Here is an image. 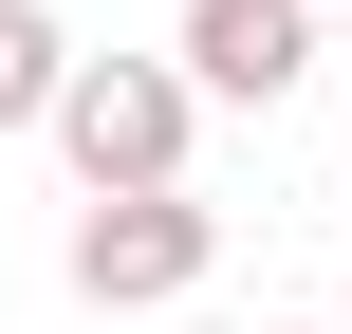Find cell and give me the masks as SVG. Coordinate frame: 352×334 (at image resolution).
I'll list each match as a JSON object with an SVG mask.
<instances>
[{"instance_id":"6da1fadb","label":"cell","mask_w":352,"mask_h":334,"mask_svg":"<svg viewBox=\"0 0 352 334\" xmlns=\"http://www.w3.org/2000/svg\"><path fill=\"white\" fill-rule=\"evenodd\" d=\"M223 93L186 74V56H74V93H56V149H74V186H186V130H204Z\"/></svg>"},{"instance_id":"7a4b0ae2","label":"cell","mask_w":352,"mask_h":334,"mask_svg":"<svg viewBox=\"0 0 352 334\" xmlns=\"http://www.w3.org/2000/svg\"><path fill=\"white\" fill-rule=\"evenodd\" d=\"M204 260H223V205H204V186H93V205H74V298H93V316L204 298Z\"/></svg>"},{"instance_id":"3957f363","label":"cell","mask_w":352,"mask_h":334,"mask_svg":"<svg viewBox=\"0 0 352 334\" xmlns=\"http://www.w3.org/2000/svg\"><path fill=\"white\" fill-rule=\"evenodd\" d=\"M167 56H186L223 112H278V93L316 74V19H297V0H186V37H167Z\"/></svg>"},{"instance_id":"277c9868","label":"cell","mask_w":352,"mask_h":334,"mask_svg":"<svg viewBox=\"0 0 352 334\" xmlns=\"http://www.w3.org/2000/svg\"><path fill=\"white\" fill-rule=\"evenodd\" d=\"M56 93H74V37H56V0H0V130H56Z\"/></svg>"},{"instance_id":"5b68a950","label":"cell","mask_w":352,"mask_h":334,"mask_svg":"<svg viewBox=\"0 0 352 334\" xmlns=\"http://www.w3.org/2000/svg\"><path fill=\"white\" fill-rule=\"evenodd\" d=\"M316 334H352V316H316Z\"/></svg>"},{"instance_id":"8992f818","label":"cell","mask_w":352,"mask_h":334,"mask_svg":"<svg viewBox=\"0 0 352 334\" xmlns=\"http://www.w3.org/2000/svg\"><path fill=\"white\" fill-rule=\"evenodd\" d=\"M334 316H352V298H334Z\"/></svg>"}]
</instances>
